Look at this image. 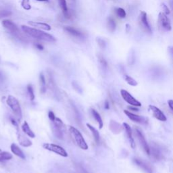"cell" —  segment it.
<instances>
[{
  "mask_svg": "<svg viewBox=\"0 0 173 173\" xmlns=\"http://www.w3.org/2000/svg\"><path fill=\"white\" fill-rule=\"evenodd\" d=\"M43 147L45 150L55 153V154L60 155L62 157H65V158L68 157V153L66 152V151L62 147L58 146V145L54 143H44Z\"/></svg>",
  "mask_w": 173,
  "mask_h": 173,
  "instance_id": "obj_6",
  "label": "cell"
},
{
  "mask_svg": "<svg viewBox=\"0 0 173 173\" xmlns=\"http://www.w3.org/2000/svg\"><path fill=\"white\" fill-rule=\"evenodd\" d=\"M138 23L139 25L140 28L143 31L147 34H149V35L152 34V29H151L150 23L148 22V15H147V13L146 12H141L139 14V16Z\"/></svg>",
  "mask_w": 173,
  "mask_h": 173,
  "instance_id": "obj_5",
  "label": "cell"
},
{
  "mask_svg": "<svg viewBox=\"0 0 173 173\" xmlns=\"http://www.w3.org/2000/svg\"><path fill=\"white\" fill-rule=\"evenodd\" d=\"M22 130L23 131L25 132V133L29 137L31 138H35V135L34 133L33 130L31 129L30 126L29 125V124L27 123V121H25L24 122L23 126H22Z\"/></svg>",
  "mask_w": 173,
  "mask_h": 173,
  "instance_id": "obj_17",
  "label": "cell"
},
{
  "mask_svg": "<svg viewBox=\"0 0 173 173\" xmlns=\"http://www.w3.org/2000/svg\"><path fill=\"white\" fill-rule=\"evenodd\" d=\"M91 113H92V115L93 116L94 119L97 121L98 124H99V128L101 129L104 126V122H103V120H102L101 116H100V114L98 113L95 110H92Z\"/></svg>",
  "mask_w": 173,
  "mask_h": 173,
  "instance_id": "obj_19",
  "label": "cell"
},
{
  "mask_svg": "<svg viewBox=\"0 0 173 173\" xmlns=\"http://www.w3.org/2000/svg\"><path fill=\"white\" fill-rule=\"evenodd\" d=\"M48 117H49V120H51V121L53 122L54 120H55V118H56L55 116V114L52 111H49V113H48Z\"/></svg>",
  "mask_w": 173,
  "mask_h": 173,
  "instance_id": "obj_35",
  "label": "cell"
},
{
  "mask_svg": "<svg viewBox=\"0 0 173 173\" xmlns=\"http://www.w3.org/2000/svg\"><path fill=\"white\" fill-rule=\"evenodd\" d=\"M168 106L169 108H170V110H172L173 112V100H170L168 101Z\"/></svg>",
  "mask_w": 173,
  "mask_h": 173,
  "instance_id": "obj_37",
  "label": "cell"
},
{
  "mask_svg": "<svg viewBox=\"0 0 173 173\" xmlns=\"http://www.w3.org/2000/svg\"><path fill=\"white\" fill-rule=\"evenodd\" d=\"M124 80L126 81V82H127V83L130 86H137L138 84V82H137L133 78L131 77V76L125 74L124 76Z\"/></svg>",
  "mask_w": 173,
  "mask_h": 173,
  "instance_id": "obj_23",
  "label": "cell"
},
{
  "mask_svg": "<svg viewBox=\"0 0 173 173\" xmlns=\"http://www.w3.org/2000/svg\"><path fill=\"white\" fill-rule=\"evenodd\" d=\"M135 58L134 50L131 49V51H130L129 53V55H128V62H129L130 64H133L135 62Z\"/></svg>",
  "mask_w": 173,
  "mask_h": 173,
  "instance_id": "obj_32",
  "label": "cell"
},
{
  "mask_svg": "<svg viewBox=\"0 0 173 173\" xmlns=\"http://www.w3.org/2000/svg\"><path fill=\"white\" fill-rule=\"evenodd\" d=\"M12 15V12L8 10H0V19L4 17H8Z\"/></svg>",
  "mask_w": 173,
  "mask_h": 173,
  "instance_id": "obj_31",
  "label": "cell"
},
{
  "mask_svg": "<svg viewBox=\"0 0 173 173\" xmlns=\"http://www.w3.org/2000/svg\"><path fill=\"white\" fill-rule=\"evenodd\" d=\"M120 94H121L122 97L123 98L124 101L127 102L130 106H136V107H140V106H141V102H139L137 100H136L135 98L132 97V96L130 95V93H128V91H126V90L122 89L121 91H120Z\"/></svg>",
  "mask_w": 173,
  "mask_h": 173,
  "instance_id": "obj_7",
  "label": "cell"
},
{
  "mask_svg": "<svg viewBox=\"0 0 173 173\" xmlns=\"http://www.w3.org/2000/svg\"><path fill=\"white\" fill-rule=\"evenodd\" d=\"M3 80V74L1 72H0V80Z\"/></svg>",
  "mask_w": 173,
  "mask_h": 173,
  "instance_id": "obj_43",
  "label": "cell"
},
{
  "mask_svg": "<svg viewBox=\"0 0 173 173\" xmlns=\"http://www.w3.org/2000/svg\"><path fill=\"white\" fill-rule=\"evenodd\" d=\"M152 154L153 155V156L154 157V158H156V159H158L159 158H160V152H159V151L157 150V149H152Z\"/></svg>",
  "mask_w": 173,
  "mask_h": 173,
  "instance_id": "obj_34",
  "label": "cell"
},
{
  "mask_svg": "<svg viewBox=\"0 0 173 173\" xmlns=\"http://www.w3.org/2000/svg\"><path fill=\"white\" fill-rule=\"evenodd\" d=\"M21 5L26 10H30L31 9V5L30 4V0H22Z\"/></svg>",
  "mask_w": 173,
  "mask_h": 173,
  "instance_id": "obj_29",
  "label": "cell"
},
{
  "mask_svg": "<svg viewBox=\"0 0 173 173\" xmlns=\"http://www.w3.org/2000/svg\"><path fill=\"white\" fill-rule=\"evenodd\" d=\"M149 108H150V110L152 111L153 116H154L155 118H156L157 120H160V121H162V122L166 121L167 120L166 116L164 115V114L163 113L162 110L159 109L158 108H157L156 106H152V105H150Z\"/></svg>",
  "mask_w": 173,
  "mask_h": 173,
  "instance_id": "obj_9",
  "label": "cell"
},
{
  "mask_svg": "<svg viewBox=\"0 0 173 173\" xmlns=\"http://www.w3.org/2000/svg\"><path fill=\"white\" fill-rule=\"evenodd\" d=\"M169 5L172 10L173 11V0H169Z\"/></svg>",
  "mask_w": 173,
  "mask_h": 173,
  "instance_id": "obj_39",
  "label": "cell"
},
{
  "mask_svg": "<svg viewBox=\"0 0 173 173\" xmlns=\"http://www.w3.org/2000/svg\"><path fill=\"white\" fill-rule=\"evenodd\" d=\"M86 126L89 128V129L91 130V132H92V135H93L94 139H95V141L96 142V143L99 144L100 143V135L98 130L96 129L95 127H93V126H91V124H86Z\"/></svg>",
  "mask_w": 173,
  "mask_h": 173,
  "instance_id": "obj_18",
  "label": "cell"
},
{
  "mask_svg": "<svg viewBox=\"0 0 173 173\" xmlns=\"http://www.w3.org/2000/svg\"><path fill=\"white\" fill-rule=\"evenodd\" d=\"M128 108L130 110H130H132V111H136V112H137L138 110H138V108H137L136 106H128Z\"/></svg>",
  "mask_w": 173,
  "mask_h": 173,
  "instance_id": "obj_38",
  "label": "cell"
},
{
  "mask_svg": "<svg viewBox=\"0 0 173 173\" xmlns=\"http://www.w3.org/2000/svg\"><path fill=\"white\" fill-rule=\"evenodd\" d=\"M126 32H128V29H129L130 28V25H128V24H126Z\"/></svg>",
  "mask_w": 173,
  "mask_h": 173,
  "instance_id": "obj_44",
  "label": "cell"
},
{
  "mask_svg": "<svg viewBox=\"0 0 173 173\" xmlns=\"http://www.w3.org/2000/svg\"><path fill=\"white\" fill-rule=\"evenodd\" d=\"M168 51H169V53H170V54H172V55L173 56V47H172V46L168 47Z\"/></svg>",
  "mask_w": 173,
  "mask_h": 173,
  "instance_id": "obj_40",
  "label": "cell"
},
{
  "mask_svg": "<svg viewBox=\"0 0 173 173\" xmlns=\"http://www.w3.org/2000/svg\"><path fill=\"white\" fill-rule=\"evenodd\" d=\"M96 42H97V45H99V47L101 48L102 49H104L106 47V42L105 41V40H104L102 38L97 37L96 39Z\"/></svg>",
  "mask_w": 173,
  "mask_h": 173,
  "instance_id": "obj_28",
  "label": "cell"
},
{
  "mask_svg": "<svg viewBox=\"0 0 173 173\" xmlns=\"http://www.w3.org/2000/svg\"><path fill=\"white\" fill-rule=\"evenodd\" d=\"M69 131L73 137L74 141L76 145L79 147L80 149L83 150H86L88 149V145L86 144L85 140L84 139L83 136L82 135L81 132L74 126H69Z\"/></svg>",
  "mask_w": 173,
  "mask_h": 173,
  "instance_id": "obj_2",
  "label": "cell"
},
{
  "mask_svg": "<svg viewBox=\"0 0 173 173\" xmlns=\"http://www.w3.org/2000/svg\"><path fill=\"white\" fill-rule=\"evenodd\" d=\"M123 126L126 132V135H127L128 140H129L130 146H131L132 149H134L135 148V140L133 137H132V132L131 128H130L129 124H128L127 123H123Z\"/></svg>",
  "mask_w": 173,
  "mask_h": 173,
  "instance_id": "obj_13",
  "label": "cell"
},
{
  "mask_svg": "<svg viewBox=\"0 0 173 173\" xmlns=\"http://www.w3.org/2000/svg\"><path fill=\"white\" fill-rule=\"evenodd\" d=\"M38 1H49V0H37Z\"/></svg>",
  "mask_w": 173,
  "mask_h": 173,
  "instance_id": "obj_45",
  "label": "cell"
},
{
  "mask_svg": "<svg viewBox=\"0 0 173 173\" xmlns=\"http://www.w3.org/2000/svg\"><path fill=\"white\" fill-rule=\"evenodd\" d=\"M40 84H41V93H45L46 91V81L45 76L43 73H41L39 75Z\"/></svg>",
  "mask_w": 173,
  "mask_h": 173,
  "instance_id": "obj_22",
  "label": "cell"
},
{
  "mask_svg": "<svg viewBox=\"0 0 173 173\" xmlns=\"http://www.w3.org/2000/svg\"><path fill=\"white\" fill-rule=\"evenodd\" d=\"M115 12L116 15L120 18V19H124L126 16L125 10L123 8H116Z\"/></svg>",
  "mask_w": 173,
  "mask_h": 173,
  "instance_id": "obj_26",
  "label": "cell"
},
{
  "mask_svg": "<svg viewBox=\"0 0 173 173\" xmlns=\"http://www.w3.org/2000/svg\"><path fill=\"white\" fill-rule=\"evenodd\" d=\"M28 24L30 26H32V27L37 28V29H43L45 31H50L51 29V27H50V25H48L47 23H41V22H33V21H29Z\"/></svg>",
  "mask_w": 173,
  "mask_h": 173,
  "instance_id": "obj_14",
  "label": "cell"
},
{
  "mask_svg": "<svg viewBox=\"0 0 173 173\" xmlns=\"http://www.w3.org/2000/svg\"><path fill=\"white\" fill-rule=\"evenodd\" d=\"M135 130L137 137L139 142L140 145L141 146L143 150L145 151V152H146L147 154L150 155V148L148 144V143H147L146 138H145L143 135L141 131L139 128H136Z\"/></svg>",
  "mask_w": 173,
  "mask_h": 173,
  "instance_id": "obj_8",
  "label": "cell"
},
{
  "mask_svg": "<svg viewBox=\"0 0 173 173\" xmlns=\"http://www.w3.org/2000/svg\"><path fill=\"white\" fill-rule=\"evenodd\" d=\"M107 27H108V30H109V31L111 32V33L115 31L116 28V24L115 21H114L112 18L110 17L108 19Z\"/></svg>",
  "mask_w": 173,
  "mask_h": 173,
  "instance_id": "obj_21",
  "label": "cell"
},
{
  "mask_svg": "<svg viewBox=\"0 0 173 173\" xmlns=\"http://www.w3.org/2000/svg\"><path fill=\"white\" fill-rule=\"evenodd\" d=\"M2 25L5 29L8 30L12 33L19 34L20 33L19 29L17 26L12 21H10V20H4V21H3Z\"/></svg>",
  "mask_w": 173,
  "mask_h": 173,
  "instance_id": "obj_12",
  "label": "cell"
},
{
  "mask_svg": "<svg viewBox=\"0 0 173 173\" xmlns=\"http://www.w3.org/2000/svg\"><path fill=\"white\" fill-rule=\"evenodd\" d=\"M134 162L137 164V166L139 167L140 168H141L143 170H144L145 172L147 173H152L153 169L152 167L151 166V165L147 162L141 160V159L135 158Z\"/></svg>",
  "mask_w": 173,
  "mask_h": 173,
  "instance_id": "obj_10",
  "label": "cell"
},
{
  "mask_svg": "<svg viewBox=\"0 0 173 173\" xmlns=\"http://www.w3.org/2000/svg\"><path fill=\"white\" fill-rule=\"evenodd\" d=\"M105 108L107 110L109 109V103H108V101H106L105 103Z\"/></svg>",
  "mask_w": 173,
  "mask_h": 173,
  "instance_id": "obj_42",
  "label": "cell"
},
{
  "mask_svg": "<svg viewBox=\"0 0 173 173\" xmlns=\"http://www.w3.org/2000/svg\"><path fill=\"white\" fill-rule=\"evenodd\" d=\"M64 30L66 32H67L70 35L74 36L75 37H78V38H82L83 37V34L81 33L80 31H78L75 28H73L72 27H65L64 28Z\"/></svg>",
  "mask_w": 173,
  "mask_h": 173,
  "instance_id": "obj_15",
  "label": "cell"
},
{
  "mask_svg": "<svg viewBox=\"0 0 173 173\" xmlns=\"http://www.w3.org/2000/svg\"><path fill=\"white\" fill-rule=\"evenodd\" d=\"M19 141L20 142V144L23 147H29L32 146V142L30 141L29 139H27L25 137H24L21 135L19 136Z\"/></svg>",
  "mask_w": 173,
  "mask_h": 173,
  "instance_id": "obj_20",
  "label": "cell"
},
{
  "mask_svg": "<svg viewBox=\"0 0 173 173\" xmlns=\"http://www.w3.org/2000/svg\"><path fill=\"white\" fill-rule=\"evenodd\" d=\"M124 114H125L126 115L128 116V118H129L130 120H131L132 121L137 122V123H139V124H146L147 123L146 119L144 117H143V116L137 115V114L132 113L131 112L128 111V110H124Z\"/></svg>",
  "mask_w": 173,
  "mask_h": 173,
  "instance_id": "obj_11",
  "label": "cell"
},
{
  "mask_svg": "<svg viewBox=\"0 0 173 173\" xmlns=\"http://www.w3.org/2000/svg\"><path fill=\"white\" fill-rule=\"evenodd\" d=\"M6 103L12 110L14 114L21 120L23 116V114H22V109L19 100L12 95H9L7 98Z\"/></svg>",
  "mask_w": 173,
  "mask_h": 173,
  "instance_id": "obj_3",
  "label": "cell"
},
{
  "mask_svg": "<svg viewBox=\"0 0 173 173\" xmlns=\"http://www.w3.org/2000/svg\"><path fill=\"white\" fill-rule=\"evenodd\" d=\"M98 59H99V62L101 64V65L103 66L104 68H106L108 66V63L107 62H106V60H105V58H104L102 56H98Z\"/></svg>",
  "mask_w": 173,
  "mask_h": 173,
  "instance_id": "obj_30",
  "label": "cell"
},
{
  "mask_svg": "<svg viewBox=\"0 0 173 173\" xmlns=\"http://www.w3.org/2000/svg\"><path fill=\"white\" fill-rule=\"evenodd\" d=\"M21 27L24 33H25L30 37L48 42L56 41V38L54 36H52L49 33H45V32L42 31L41 30L34 29V28L27 27V26L25 25H23Z\"/></svg>",
  "mask_w": 173,
  "mask_h": 173,
  "instance_id": "obj_1",
  "label": "cell"
},
{
  "mask_svg": "<svg viewBox=\"0 0 173 173\" xmlns=\"http://www.w3.org/2000/svg\"><path fill=\"white\" fill-rule=\"evenodd\" d=\"M0 158L3 160H9L12 158V155L7 152H2L0 150Z\"/></svg>",
  "mask_w": 173,
  "mask_h": 173,
  "instance_id": "obj_24",
  "label": "cell"
},
{
  "mask_svg": "<svg viewBox=\"0 0 173 173\" xmlns=\"http://www.w3.org/2000/svg\"><path fill=\"white\" fill-rule=\"evenodd\" d=\"M27 91L28 93H29L30 99H31V101H33L35 100V93H34V89L33 88V86L31 84H29L27 86Z\"/></svg>",
  "mask_w": 173,
  "mask_h": 173,
  "instance_id": "obj_27",
  "label": "cell"
},
{
  "mask_svg": "<svg viewBox=\"0 0 173 173\" xmlns=\"http://www.w3.org/2000/svg\"><path fill=\"white\" fill-rule=\"evenodd\" d=\"M35 47L39 50H43V49H44L43 46L42 45H41V44H39V43H35Z\"/></svg>",
  "mask_w": 173,
  "mask_h": 173,
  "instance_id": "obj_36",
  "label": "cell"
},
{
  "mask_svg": "<svg viewBox=\"0 0 173 173\" xmlns=\"http://www.w3.org/2000/svg\"><path fill=\"white\" fill-rule=\"evenodd\" d=\"M10 120H11L12 123V124H14V125L16 126V127H17L18 125H17V123H16V121H15V120H14V119H13V118H10Z\"/></svg>",
  "mask_w": 173,
  "mask_h": 173,
  "instance_id": "obj_41",
  "label": "cell"
},
{
  "mask_svg": "<svg viewBox=\"0 0 173 173\" xmlns=\"http://www.w3.org/2000/svg\"><path fill=\"white\" fill-rule=\"evenodd\" d=\"M11 151L16 156L19 157V158L22 159H25V156L23 152V151L21 150V148L16 144L12 143L11 145Z\"/></svg>",
  "mask_w": 173,
  "mask_h": 173,
  "instance_id": "obj_16",
  "label": "cell"
},
{
  "mask_svg": "<svg viewBox=\"0 0 173 173\" xmlns=\"http://www.w3.org/2000/svg\"><path fill=\"white\" fill-rule=\"evenodd\" d=\"M158 29L161 32L170 31L172 29L171 23L166 14L162 12L159 13L158 19Z\"/></svg>",
  "mask_w": 173,
  "mask_h": 173,
  "instance_id": "obj_4",
  "label": "cell"
},
{
  "mask_svg": "<svg viewBox=\"0 0 173 173\" xmlns=\"http://www.w3.org/2000/svg\"><path fill=\"white\" fill-rule=\"evenodd\" d=\"M0 61H1V60H0Z\"/></svg>",
  "mask_w": 173,
  "mask_h": 173,
  "instance_id": "obj_47",
  "label": "cell"
},
{
  "mask_svg": "<svg viewBox=\"0 0 173 173\" xmlns=\"http://www.w3.org/2000/svg\"><path fill=\"white\" fill-rule=\"evenodd\" d=\"M59 4L60 6V8L63 11L64 14H66L68 12L67 3H66V0H59Z\"/></svg>",
  "mask_w": 173,
  "mask_h": 173,
  "instance_id": "obj_25",
  "label": "cell"
},
{
  "mask_svg": "<svg viewBox=\"0 0 173 173\" xmlns=\"http://www.w3.org/2000/svg\"><path fill=\"white\" fill-rule=\"evenodd\" d=\"M2 161H3V160H1V158H0V162H2Z\"/></svg>",
  "mask_w": 173,
  "mask_h": 173,
  "instance_id": "obj_46",
  "label": "cell"
},
{
  "mask_svg": "<svg viewBox=\"0 0 173 173\" xmlns=\"http://www.w3.org/2000/svg\"><path fill=\"white\" fill-rule=\"evenodd\" d=\"M161 8H162V12L163 13H164L165 14H166V15H168L169 14H170V10H169V8H168V6H167V5L165 4V3H162V4H161Z\"/></svg>",
  "mask_w": 173,
  "mask_h": 173,
  "instance_id": "obj_33",
  "label": "cell"
}]
</instances>
